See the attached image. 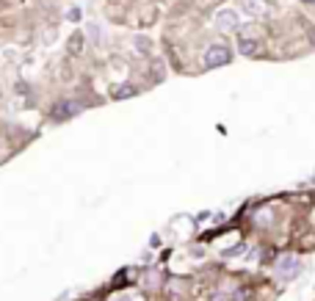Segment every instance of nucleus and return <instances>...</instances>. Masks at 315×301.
Here are the masks:
<instances>
[{"mask_svg": "<svg viewBox=\"0 0 315 301\" xmlns=\"http://www.w3.org/2000/svg\"><path fill=\"white\" fill-rule=\"evenodd\" d=\"M299 268H301V265H299V260H296V257H290V254H285V257L277 263V271L282 273L285 279L296 276V273H299Z\"/></svg>", "mask_w": 315, "mask_h": 301, "instance_id": "1", "label": "nucleus"}, {"mask_svg": "<svg viewBox=\"0 0 315 301\" xmlns=\"http://www.w3.org/2000/svg\"><path fill=\"white\" fill-rule=\"evenodd\" d=\"M78 102H64V105H58L56 108V116H61V119H64V116H70V113H75V111H78Z\"/></svg>", "mask_w": 315, "mask_h": 301, "instance_id": "4", "label": "nucleus"}, {"mask_svg": "<svg viewBox=\"0 0 315 301\" xmlns=\"http://www.w3.org/2000/svg\"><path fill=\"white\" fill-rule=\"evenodd\" d=\"M238 47H241V53H246V56H255L257 53V42H249V39H243Z\"/></svg>", "mask_w": 315, "mask_h": 301, "instance_id": "5", "label": "nucleus"}, {"mask_svg": "<svg viewBox=\"0 0 315 301\" xmlns=\"http://www.w3.org/2000/svg\"><path fill=\"white\" fill-rule=\"evenodd\" d=\"M227 61H230L227 47H210L208 56H205V64L208 66H221V64H227Z\"/></svg>", "mask_w": 315, "mask_h": 301, "instance_id": "2", "label": "nucleus"}, {"mask_svg": "<svg viewBox=\"0 0 315 301\" xmlns=\"http://www.w3.org/2000/svg\"><path fill=\"white\" fill-rule=\"evenodd\" d=\"M216 22H218V28H232V25L238 22V17L232 14V11H221V14L216 17Z\"/></svg>", "mask_w": 315, "mask_h": 301, "instance_id": "3", "label": "nucleus"}]
</instances>
